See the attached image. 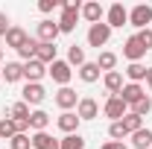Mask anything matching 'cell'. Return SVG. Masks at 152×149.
Returning <instances> with one entry per match:
<instances>
[{
    "mask_svg": "<svg viewBox=\"0 0 152 149\" xmlns=\"http://www.w3.org/2000/svg\"><path fill=\"white\" fill-rule=\"evenodd\" d=\"M79 12H82V3L79 0H61V18L56 20L58 32H73L76 20H79Z\"/></svg>",
    "mask_w": 152,
    "mask_h": 149,
    "instance_id": "obj_1",
    "label": "cell"
},
{
    "mask_svg": "<svg viewBox=\"0 0 152 149\" xmlns=\"http://www.w3.org/2000/svg\"><path fill=\"white\" fill-rule=\"evenodd\" d=\"M129 23L137 26V32H140V29H149V23H152V6L137 3L132 12H129Z\"/></svg>",
    "mask_w": 152,
    "mask_h": 149,
    "instance_id": "obj_2",
    "label": "cell"
},
{
    "mask_svg": "<svg viewBox=\"0 0 152 149\" xmlns=\"http://www.w3.org/2000/svg\"><path fill=\"white\" fill-rule=\"evenodd\" d=\"M108 38H111V26H108V23H102V20L94 23V26L88 29V44L96 47V50H99V47H105V44H108Z\"/></svg>",
    "mask_w": 152,
    "mask_h": 149,
    "instance_id": "obj_3",
    "label": "cell"
},
{
    "mask_svg": "<svg viewBox=\"0 0 152 149\" xmlns=\"http://www.w3.org/2000/svg\"><path fill=\"white\" fill-rule=\"evenodd\" d=\"M105 23H108L111 29H120L123 23H129V9H126L123 3H111L108 12H105Z\"/></svg>",
    "mask_w": 152,
    "mask_h": 149,
    "instance_id": "obj_4",
    "label": "cell"
},
{
    "mask_svg": "<svg viewBox=\"0 0 152 149\" xmlns=\"http://www.w3.org/2000/svg\"><path fill=\"white\" fill-rule=\"evenodd\" d=\"M102 111H105V117H111V123H117V120H123V117L129 114V105H126L120 96H108L105 105H102Z\"/></svg>",
    "mask_w": 152,
    "mask_h": 149,
    "instance_id": "obj_5",
    "label": "cell"
},
{
    "mask_svg": "<svg viewBox=\"0 0 152 149\" xmlns=\"http://www.w3.org/2000/svg\"><path fill=\"white\" fill-rule=\"evenodd\" d=\"M47 73L53 76V82H58L61 88H67V82H70V76H73V70H70V64L67 61H61V58H56L53 64H50V70Z\"/></svg>",
    "mask_w": 152,
    "mask_h": 149,
    "instance_id": "obj_6",
    "label": "cell"
},
{
    "mask_svg": "<svg viewBox=\"0 0 152 149\" xmlns=\"http://www.w3.org/2000/svg\"><path fill=\"white\" fill-rule=\"evenodd\" d=\"M20 93H23V102H26V105H41L44 96H47V91H44L41 82H26Z\"/></svg>",
    "mask_w": 152,
    "mask_h": 149,
    "instance_id": "obj_7",
    "label": "cell"
},
{
    "mask_svg": "<svg viewBox=\"0 0 152 149\" xmlns=\"http://www.w3.org/2000/svg\"><path fill=\"white\" fill-rule=\"evenodd\" d=\"M35 32H38V44H56V38L61 35L56 20H41Z\"/></svg>",
    "mask_w": 152,
    "mask_h": 149,
    "instance_id": "obj_8",
    "label": "cell"
},
{
    "mask_svg": "<svg viewBox=\"0 0 152 149\" xmlns=\"http://www.w3.org/2000/svg\"><path fill=\"white\" fill-rule=\"evenodd\" d=\"M76 114H79V120H94V117H99V102L94 96H79Z\"/></svg>",
    "mask_w": 152,
    "mask_h": 149,
    "instance_id": "obj_9",
    "label": "cell"
},
{
    "mask_svg": "<svg viewBox=\"0 0 152 149\" xmlns=\"http://www.w3.org/2000/svg\"><path fill=\"white\" fill-rule=\"evenodd\" d=\"M123 56L129 58L132 64H134V61H140V58L146 56V47L137 41V35H129V38H126V44H123Z\"/></svg>",
    "mask_w": 152,
    "mask_h": 149,
    "instance_id": "obj_10",
    "label": "cell"
},
{
    "mask_svg": "<svg viewBox=\"0 0 152 149\" xmlns=\"http://www.w3.org/2000/svg\"><path fill=\"white\" fill-rule=\"evenodd\" d=\"M44 76H47V64H41L38 58L23 61V79H26V82H41Z\"/></svg>",
    "mask_w": 152,
    "mask_h": 149,
    "instance_id": "obj_11",
    "label": "cell"
},
{
    "mask_svg": "<svg viewBox=\"0 0 152 149\" xmlns=\"http://www.w3.org/2000/svg\"><path fill=\"white\" fill-rule=\"evenodd\" d=\"M56 105L61 108V111H70V108H76L79 105V96H76L73 88H58L56 91Z\"/></svg>",
    "mask_w": 152,
    "mask_h": 149,
    "instance_id": "obj_12",
    "label": "cell"
},
{
    "mask_svg": "<svg viewBox=\"0 0 152 149\" xmlns=\"http://www.w3.org/2000/svg\"><path fill=\"white\" fill-rule=\"evenodd\" d=\"M79 123H82V120H79V114H73V111H61L58 120H56V126L64 131V134H76V131H79Z\"/></svg>",
    "mask_w": 152,
    "mask_h": 149,
    "instance_id": "obj_13",
    "label": "cell"
},
{
    "mask_svg": "<svg viewBox=\"0 0 152 149\" xmlns=\"http://www.w3.org/2000/svg\"><path fill=\"white\" fill-rule=\"evenodd\" d=\"M26 41H29L26 29H20V26H9V32H6V47H12V50H20Z\"/></svg>",
    "mask_w": 152,
    "mask_h": 149,
    "instance_id": "obj_14",
    "label": "cell"
},
{
    "mask_svg": "<svg viewBox=\"0 0 152 149\" xmlns=\"http://www.w3.org/2000/svg\"><path fill=\"white\" fill-rule=\"evenodd\" d=\"M117 96H120V99H123L126 105H134V102H137V99H143L146 93H143V88H140V85L129 82V85H123V91L117 93Z\"/></svg>",
    "mask_w": 152,
    "mask_h": 149,
    "instance_id": "obj_15",
    "label": "cell"
},
{
    "mask_svg": "<svg viewBox=\"0 0 152 149\" xmlns=\"http://www.w3.org/2000/svg\"><path fill=\"white\" fill-rule=\"evenodd\" d=\"M102 85H105V91L111 93V96H117V93L123 91V73H120V70L105 73V76H102Z\"/></svg>",
    "mask_w": 152,
    "mask_h": 149,
    "instance_id": "obj_16",
    "label": "cell"
},
{
    "mask_svg": "<svg viewBox=\"0 0 152 149\" xmlns=\"http://www.w3.org/2000/svg\"><path fill=\"white\" fill-rule=\"evenodd\" d=\"M79 15L88 20L91 26H94V23H99V20H102V6H99L96 0H91V3H85V6H82V12H79Z\"/></svg>",
    "mask_w": 152,
    "mask_h": 149,
    "instance_id": "obj_17",
    "label": "cell"
},
{
    "mask_svg": "<svg viewBox=\"0 0 152 149\" xmlns=\"http://www.w3.org/2000/svg\"><path fill=\"white\" fill-rule=\"evenodd\" d=\"M99 73H102V70H99V64H96V61H85V64L79 67V79H82V82H88V85H94L96 79H99Z\"/></svg>",
    "mask_w": 152,
    "mask_h": 149,
    "instance_id": "obj_18",
    "label": "cell"
},
{
    "mask_svg": "<svg viewBox=\"0 0 152 149\" xmlns=\"http://www.w3.org/2000/svg\"><path fill=\"white\" fill-rule=\"evenodd\" d=\"M32 149H58V140L47 131H35L32 134Z\"/></svg>",
    "mask_w": 152,
    "mask_h": 149,
    "instance_id": "obj_19",
    "label": "cell"
},
{
    "mask_svg": "<svg viewBox=\"0 0 152 149\" xmlns=\"http://www.w3.org/2000/svg\"><path fill=\"white\" fill-rule=\"evenodd\" d=\"M0 73H3L6 82H20V79H23V64H20V61H6V67H3Z\"/></svg>",
    "mask_w": 152,
    "mask_h": 149,
    "instance_id": "obj_20",
    "label": "cell"
},
{
    "mask_svg": "<svg viewBox=\"0 0 152 149\" xmlns=\"http://www.w3.org/2000/svg\"><path fill=\"white\" fill-rule=\"evenodd\" d=\"M47 126H50V114L47 111H32L29 114V129H35V131H47Z\"/></svg>",
    "mask_w": 152,
    "mask_h": 149,
    "instance_id": "obj_21",
    "label": "cell"
},
{
    "mask_svg": "<svg viewBox=\"0 0 152 149\" xmlns=\"http://www.w3.org/2000/svg\"><path fill=\"white\" fill-rule=\"evenodd\" d=\"M35 58L41 64H53V61H56V44H38Z\"/></svg>",
    "mask_w": 152,
    "mask_h": 149,
    "instance_id": "obj_22",
    "label": "cell"
},
{
    "mask_svg": "<svg viewBox=\"0 0 152 149\" xmlns=\"http://www.w3.org/2000/svg\"><path fill=\"white\" fill-rule=\"evenodd\" d=\"M132 146L134 149H152V131L149 129H137L132 134Z\"/></svg>",
    "mask_w": 152,
    "mask_h": 149,
    "instance_id": "obj_23",
    "label": "cell"
},
{
    "mask_svg": "<svg viewBox=\"0 0 152 149\" xmlns=\"http://www.w3.org/2000/svg\"><path fill=\"white\" fill-rule=\"evenodd\" d=\"M58 149H85V137L76 131V134H67L58 140Z\"/></svg>",
    "mask_w": 152,
    "mask_h": 149,
    "instance_id": "obj_24",
    "label": "cell"
},
{
    "mask_svg": "<svg viewBox=\"0 0 152 149\" xmlns=\"http://www.w3.org/2000/svg\"><path fill=\"white\" fill-rule=\"evenodd\" d=\"M96 64H99V70H105V73H111L114 67H117V56L114 53H99V58H96Z\"/></svg>",
    "mask_w": 152,
    "mask_h": 149,
    "instance_id": "obj_25",
    "label": "cell"
},
{
    "mask_svg": "<svg viewBox=\"0 0 152 149\" xmlns=\"http://www.w3.org/2000/svg\"><path fill=\"white\" fill-rule=\"evenodd\" d=\"M120 123L126 126V131H129V134H134L137 129H143V117H137V114H132V111L126 114V117H123Z\"/></svg>",
    "mask_w": 152,
    "mask_h": 149,
    "instance_id": "obj_26",
    "label": "cell"
},
{
    "mask_svg": "<svg viewBox=\"0 0 152 149\" xmlns=\"http://www.w3.org/2000/svg\"><path fill=\"white\" fill-rule=\"evenodd\" d=\"M35 50H38V38H29V41L18 50V56L23 58V61H32V58H35Z\"/></svg>",
    "mask_w": 152,
    "mask_h": 149,
    "instance_id": "obj_27",
    "label": "cell"
},
{
    "mask_svg": "<svg viewBox=\"0 0 152 149\" xmlns=\"http://www.w3.org/2000/svg\"><path fill=\"white\" fill-rule=\"evenodd\" d=\"M67 64H70V67H82V64H85V50H82V47H70V50H67Z\"/></svg>",
    "mask_w": 152,
    "mask_h": 149,
    "instance_id": "obj_28",
    "label": "cell"
},
{
    "mask_svg": "<svg viewBox=\"0 0 152 149\" xmlns=\"http://www.w3.org/2000/svg\"><path fill=\"white\" fill-rule=\"evenodd\" d=\"M126 76H129L134 85H137L140 79H146V67H143L140 61H134V64H129V67H126Z\"/></svg>",
    "mask_w": 152,
    "mask_h": 149,
    "instance_id": "obj_29",
    "label": "cell"
},
{
    "mask_svg": "<svg viewBox=\"0 0 152 149\" xmlns=\"http://www.w3.org/2000/svg\"><path fill=\"white\" fill-rule=\"evenodd\" d=\"M9 114H12V120H29V114H32V111H29V105L20 99V102H15V105L9 108Z\"/></svg>",
    "mask_w": 152,
    "mask_h": 149,
    "instance_id": "obj_30",
    "label": "cell"
},
{
    "mask_svg": "<svg viewBox=\"0 0 152 149\" xmlns=\"http://www.w3.org/2000/svg\"><path fill=\"white\" fill-rule=\"evenodd\" d=\"M15 134H18V131H15V120H12V117H3V120H0V137H3V140H12Z\"/></svg>",
    "mask_w": 152,
    "mask_h": 149,
    "instance_id": "obj_31",
    "label": "cell"
},
{
    "mask_svg": "<svg viewBox=\"0 0 152 149\" xmlns=\"http://www.w3.org/2000/svg\"><path fill=\"white\" fill-rule=\"evenodd\" d=\"M129 108H132V114H137V117H146V114L152 111V99H149V96H143V99H137V102L129 105Z\"/></svg>",
    "mask_w": 152,
    "mask_h": 149,
    "instance_id": "obj_32",
    "label": "cell"
},
{
    "mask_svg": "<svg viewBox=\"0 0 152 149\" xmlns=\"http://www.w3.org/2000/svg\"><path fill=\"white\" fill-rule=\"evenodd\" d=\"M9 143H12V149H29L32 146V137H29V134H15Z\"/></svg>",
    "mask_w": 152,
    "mask_h": 149,
    "instance_id": "obj_33",
    "label": "cell"
},
{
    "mask_svg": "<svg viewBox=\"0 0 152 149\" xmlns=\"http://www.w3.org/2000/svg\"><path fill=\"white\" fill-rule=\"evenodd\" d=\"M108 134H111L114 140H123V137H126L129 131H126V126H123V123L117 120V123H111V126H108Z\"/></svg>",
    "mask_w": 152,
    "mask_h": 149,
    "instance_id": "obj_34",
    "label": "cell"
},
{
    "mask_svg": "<svg viewBox=\"0 0 152 149\" xmlns=\"http://www.w3.org/2000/svg\"><path fill=\"white\" fill-rule=\"evenodd\" d=\"M137 41H140V44L146 47V53H149L152 50V29H140V32H137Z\"/></svg>",
    "mask_w": 152,
    "mask_h": 149,
    "instance_id": "obj_35",
    "label": "cell"
},
{
    "mask_svg": "<svg viewBox=\"0 0 152 149\" xmlns=\"http://www.w3.org/2000/svg\"><path fill=\"white\" fill-rule=\"evenodd\" d=\"M38 9L47 15V12H53V9H61V3H58V0H38Z\"/></svg>",
    "mask_w": 152,
    "mask_h": 149,
    "instance_id": "obj_36",
    "label": "cell"
},
{
    "mask_svg": "<svg viewBox=\"0 0 152 149\" xmlns=\"http://www.w3.org/2000/svg\"><path fill=\"white\" fill-rule=\"evenodd\" d=\"M99 149H126V143L123 140H108V143H102Z\"/></svg>",
    "mask_w": 152,
    "mask_h": 149,
    "instance_id": "obj_37",
    "label": "cell"
},
{
    "mask_svg": "<svg viewBox=\"0 0 152 149\" xmlns=\"http://www.w3.org/2000/svg\"><path fill=\"white\" fill-rule=\"evenodd\" d=\"M9 32V18H6V12H0V35H6Z\"/></svg>",
    "mask_w": 152,
    "mask_h": 149,
    "instance_id": "obj_38",
    "label": "cell"
},
{
    "mask_svg": "<svg viewBox=\"0 0 152 149\" xmlns=\"http://www.w3.org/2000/svg\"><path fill=\"white\" fill-rule=\"evenodd\" d=\"M146 85H149V91H152V67H146Z\"/></svg>",
    "mask_w": 152,
    "mask_h": 149,
    "instance_id": "obj_39",
    "label": "cell"
},
{
    "mask_svg": "<svg viewBox=\"0 0 152 149\" xmlns=\"http://www.w3.org/2000/svg\"><path fill=\"white\" fill-rule=\"evenodd\" d=\"M0 58H3V47H0Z\"/></svg>",
    "mask_w": 152,
    "mask_h": 149,
    "instance_id": "obj_40",
    "label": "cell"
},
{
    "mask_svg": "<svg viewBox=\"0 0 152 149\" xmlns=\"http://www.w3.org/2000/svg\"><path fill=\"white\" fill-rule=\"evenodd\" d=\"M0 82H3V73H0Z\"/></svg>",
    "mask_w": 152,
    "mask_h": 149,
    "instance_id": "obj_41",
    "label": "cell"
}]
</instances>
